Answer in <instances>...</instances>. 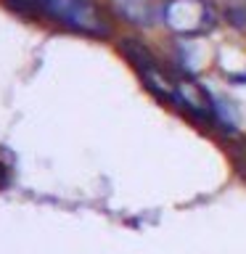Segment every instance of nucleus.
Listing matches in <instances>:
<instances>
[{"label": "nucleus", "instance_id": "423d86ee", "mask_svg": "<svg viewBox=\"0 0 246 254\" xmlns=\"http://www.w3.org/2000/svg\"><path fill=\"white\" fill-rule=\"evenodd\" d=\"M8 183H11V172H8V167L0 162V190L8 188Z\"/></svg>", "mask_w": 246, "mask_h": 254}, {"label": "nucleus", "instance_id": "f03ea898", "mask_svg": "<svg viewBox=\"0 0 246 254\" xmlns=\"http://www.w3.org/2000/svg\"><path fill=\"white\" fill-rule=\"evenodd\" d=\"M164 24L180 37H201L214 29L217 11L209 0H167Z\"/></svg>", "mask_w": 246, "mask_h": 254}, {"label": "nucleus", "instance_id": "39448f33", "mask_svg": "<svg viewBox=\"0 0 246 254\" xmlns=\"http://www.w3.org/2000/svg\"><path fill=\"white\" fill-rule=\"evenodd\" d=\"M3 3L11 8V11L21 13V16H37V13H43V11H40V5H37V0H3Z\"/></svg>", "mask_w": 246, "mask_h": 254}, {"label": "nucleus", "instance_id": "f257e3e1", "mask_svg": "<svg viewBox=\"0 0 246 254\" xmlns=\"http://www.w3.org/2000/svg\"><path fill=\"white\" fill-rule=\"evenodd\" d=\"M43 16H51L63 27L87 37H106L109 21L93 0H37Z\"/></svg>", "mask_w": 246, "mask_h": 254}, {"label": "nucleus", "instance_id": "7ed1b4c3", "mask_svg": "<svg viewBox=\"0 0 246 254\" xmlns=\"http://www.w3.org/2000/svg\"><path fill=\"white\" fill-rule=\"evenodd\" d=\"M119 51L124 53V59L135 66V71L140 74V79L146 82L151 93H156L159 98H167L175 103V77L159 64L146 45H140L138 40H122Z\"/></svg>", "mask_w": 246, "mask_h": 254}, {"label": "nucleus", "instance_id": "20e7f679", "mask_svg": "<svg viewBox=\"0 0 246 254\" xmlns=\"http://www.w3.org/2000/svg\"><path fill=\"white\" fill-rule=\"evenodd\" d=\"M175 103L188 109L193 117L204 119V122H214V103L212 95L204 90L198 82L188 77H175Z\"/></svg>", "mask_w": 246, "mask_h": 254}]
</instances>
